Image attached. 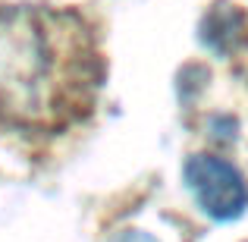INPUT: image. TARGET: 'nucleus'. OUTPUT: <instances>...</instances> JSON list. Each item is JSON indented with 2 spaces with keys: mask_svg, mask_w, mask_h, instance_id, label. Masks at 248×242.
I'll return each mask as SVG.
<instances>
[{
  "mask_svg": "<svg viewBox=\"0 0 248 242\" xmlns=\"http://www.w3.org/2000/svg\"><path fill=\"white\" fill-rule=\"evenodd\" d=\"M186 179L201 211L217 220H232L248 205V186L236 167L214 154H198L186 163Z\"/></svg>",
  "mask_w": 248,
  "mask_h": 242,
  "instance_id": "2",
  "label": "nucleus"
},
{
  "mask_svg": "<svg viewBox=\"0 0 248 242\" xmlns=\"http://www.w3.org/2000/svg\"><path fill=\"white\" fill-rule=\"evenodd\" d=\"M94 57L66 19L35 10L0 13V113L25 126H54L85 110Z\"/></svg>",
  "mask_w": 248,
  "mask_h": 242,
  "instance_id": "1",
  "label": "nucleus"
},
{
  "mask_svg": "<svg viewBox=\"0 0 248 242\" xmlns=\"http://www.w3.org/2000/svg\"><path fill=\"white\" fill-rule=\"evenodd\" d=\"M110 242H157L151 236V233H141V230H126V233H120V236H113Z\"/></svg>",
  "mask_w": 248,
  "mask_h": 242,
  "instance_id": "4",
  "label": "nucleus"
},
{
  "mask_svg": "<svg viewBox=\"0 0 248 242\" xmlns=\"http://www.w3.org/2000/svg\"><path fill=\"white\" fill-rule=\"evenodd\" d=\"M242 32H245V16L230 0L214 3V10L207 13L204 22H201V38H204L214 50H232L242 41Z\"/></svg>",
  "mask_w": 248,
  "mask_h": 242,
  "instance_id": "3",
  "label": "nucleus"
}]
</instances>
